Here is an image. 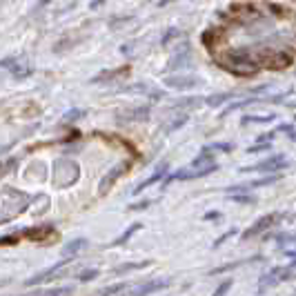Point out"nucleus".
I'll return each instance as SVG.
<instances>
[{"label":"nucleus","mask_w":296,"mask_h":296,"mask_svg":"<svg viewBox=\"0 0 296 296\" xmlns=\"http://www.w3.org/2000/svg\"><path fill=\"white\" fill-rule=\"evenodd\" d=\"M33 200H36V196H31V194L3 185V223H7L14 214H22Z\"/></svg>","instance_id":"f257e3e1"},{"label":"nucleus","mask_w":296,"mask_h":296,"mask_svg":"<svg viewBox=\"0 0 296 296\" xmlns=\"http://www.w3.org/2000/svg\"><path fill=\"white\" fill-rule=\"evenodd\" d=\"M80 178V165L74 158H56L52 165V183L56 187L65 189L78 183Z\"/></svg>","instance_id":"f03ea898"},{"label":"nucleus","mask_w":296,"mask_h":296,"mask_svg":"<svg viewBox=\"0 0 296 296\" xmlns=\"http://www.w3.org/2000/svg\"><path fill=\"white\" fill-rule=\"evenodd\" d=\"M289 165V160L283 154H274V156H267L265 160L256 163L252 167H241V172H267V174H281L283 170Z\"/></svg>","instance_id":"7ed1b4c3"},{"label":"nucleus","mask_w":296,"mask_h":296,"mask_svg":"<svg viewBox=\"0 0 296 296\" xmlns=\"http://www.w3.org/2000/svg\"><path fill=\"white\" fill-rule=\"evenodd\" d=\"M283 219H285V214H281V212H272V214H267V216H261V219L256 221L254 225L249 227V230L243 232V238H254V236H259V234L272 230V227H274L276 223H281Z\"/></svg>","instance_id":"20e7f679"},{"label":"nucleus","mask_w":296,"mask_h":296,"mask_svg":"<svg viewBox=\"0 0 296 296\" xmlns=\"http://www.w3.org/2000/svg\"><path fill=\"white\" fill-rule=\"evenodd\" d=\"M149 116H152V105H136V107L116 111L114 118L116 122H145L149 120Z\"/></svg>","instance_id":"39448f33"},{"label":"nucleus","mask_w":296,"mask_h":296,"mask_svg":"<svg viewBox=\"0 0 296 296\" xmlns=\"http://www.w3.org/2000/svg\"><path fill=\"white\" fill-rule=\"evenodd\" d=\"M287 278H292V267H272L259 278V289L265 292L267 287H274L278 283L287 281Z\"/></svg>","instance_id":"423d86ee"},{"label":"nucleus","mask_w":296,"mask_h":296,"mask_svg":"<svg viewBox=\"0 0 296 296\" xmlns=\"http://www.w3.org/2000/svg\"><path fill=\"white\" fill-rule=\"evenodd\" d=\"M3 69H7L16 80H25V78H29L33 74V67L29 63H25V60L16 58V56H5L3 58Z\"/></svg>","instance_id":"0eeeda50"},{"label":"nucleus","mask_w":296,"mask_h":296,"mask_svg":"<svg viewBox=\"0 0 296 296\" xmlns=\"http://www.w3.org/2000/svg\"><path fill=\"white\" fill-rule=\"evenodd\" d=\"M130 167H132V163L130 160H125V163H118V165H114L111 167V170L107 172V174H105L103 178H100V183H98V194H107L111 187H114V183L118 181L120 176H125L127 172H130Z\"/></svg>","instance_id":"6e6552de"},{"label":"nucleus","mask_w":296,"mask_h":296,"mask_svg":"<svg viewBox=\"0 0 296 296\" xmlns=\"http://www.w3.org/2000/svg\"><path fill=\"white\" fill-rule=\"evenodd\" d=\"M165 87L170 89H176V92H183V89H192V87H198L200 78L198 76H187V74H174V76H165Z\"/></svg>","instance_id":"1a4fd4ad"},{"label":"nucleus","mask_w":296,"mask_h":296,"mask_svg":"<svg viewBox=\"0 0 296 296\" xmlns=\"http://www.w3.org/2000/svg\"><path fill=\"white\" fill-rule=\"evenodd\" d=\"M167 172H170V163H167V160H160V165L154 170V174H152V176H147V178H145V181L138 183V185L134 187V192H132V194H136V196H138V194L145 192V189H147V187H152L154 183L165 181V178H167Z\"/></svg>","instance_id":"9d476101"},{"label":"nucleus","mask_w":296,"mask_h":296,"mask_svg":"<svg viewBox=\"0 0 296 296\" xmlns=\"http://www.w3.org/2000/svg\"><path fill=\"white\" fill-rule=\"evenodd\" d=\"M192 63V49H189L187 43H183L181 49H176V54L170 58V63H167V69L170 71H176V69H185Z\"/></svg>","instance_id":"9b49d317"},{"label":"nucleus","mask_w":296,"mask_h":296,"mask_svg":"<svg viewBox=\"0 0 296 296\" xmlns=\"http://www.w3.org/2000/svg\"><path fill=\"white\" fill-rule=\"evenodd\" d=\"M67 265V259H63L60 263H56V265H52V267H47V270H43L40 274H36V276H31V278H27L25 281V285L27 287H31V285H40V283H47V281H52V278L58 274L60 270Z\"/></svg>","instance_id":"f8f14e48"},{"label":"nucleus","mask_w":296,"mask_h":296,"mask_svg":"<svg viewBox=\"0 0 296 296\" xmlns=\"http://www.w3.org/2000/svg\"><path fill=\"white\" fill-rule=\"evenodd\" d=\"M130 74V67H116V69H103L100 74H96L92 78V85H98V82H111V80H116V78H120V76H127Z\"/></svg>","instance_id":"ddd939ff"},{"label":"nucleus","mask_w":296,"mask_h":296,"mask_svg":"<svg viewBox=\"0 0 296 296\" xmlns=\"http://www.w3.org/2000/svg\"><path fill=\"white\" fill-rule=\"evenodd\" d=\"M170 285V281H147V283H143V285H138L136 289H132L127 296H149V294H154V292H158V289H163Z\"/></svg>","instance_id":"4468645a"},{"label":"nucleus","mask_w":296,"mask_h":296,"mask_svg":"<svg viewBox=\"0 0 296 296\" xmlns=\"http://www.w3.org/2000/svg\"><path fill=\"white\" fill-rule=\"evenodd\" d=\"M194 170H214V167H219L216 165V160H214V152H209V149H200V154L194 158V163H192Z\"/></svg>","instance_id":"2eb2a0df"},{"label":"nucleus","mask_w":296,"mask_h":296,"mask_svg":"<svg viewBox=\"0 0 296 296\" xmlns=\"http://www.w3.org/2000/svg\"><path fill=\"white\" fill-rule=\"evenodd\" d=\"M87 247V238H74L63 247V259H74Z\"/></svg>","instance_id":"dca6fc26"},{"label":"nucleus","mask_w":296,"mask_h":296,"mask_svg":"<svg viewBox=\"0 0 296 296\" xmlns=\"http://www.w3.org/2000/svg\"><path fill=\"white\" fill-rule=\"evenodd\" d=\"M138 230H143V225H141V223H132V225L127 227V230L122 232L118 238H114V241H111V247H118V245H125V243L130 241V238H132V236H134V234H136Z\"/></svg>","instance_id":"f3484780"},{"label":"nucleus","mask_w":296,"mask_h":296,"mask_svg":"<svg viewBox=\"0 0 296 296\" xmlns=\"http://www.w3.org/2000/svg\"><path fill=\"white\" fill-rule=\"evenodd\" d=\"M85 116H87V109H80V107H71L69 111H65V114H63V118H60V122H63V125H74L76 120L85 118Z\"/></svg>","instance_id":"a211bd4d"},{"label":"nucleus","mask_w":296,"mask_h":296,"mask_svg":"<svg viewBox=\"0 0 296 296\" xmlns=\"http://www.w3.org/2000/svg\"><path fill=\"white\" fill-rule=\"evenodd\" d=\"M52 234H54L52 225H43V227H33V230H25V236L33 238V241H43V238L52 236Z\"/></svg>","instance_id":"6ab92c4d"},{"label":"nucleus","mask_w":296,"mask_h":296,"mask_svg":"<svg viewBox=\"0 0 296 296\" xmlns=\"http://www.w3.org/2000/svg\"><path fill=\"white\" fill-rule=\"evenodd\" d=\"M276 118V114H265V116H254V114H245L243 116V125H263V122H272Z\"/></svg>","instance_id":"aec40b11"},{"label":"nucleus","mask_w":296,"mask_h":296,"mask_svg":"<svg viewBox=\"0 0 296 296\" xmlns=\"http://www.w3.org/2000/svg\"><path fill=\"white\" fill-rule=\"evenodd\" d=\"M205 103L203 96H187V98H178L176 100V107H200V105Z\"/></svg>","instance_id":"412c9836"},{"label":"nucleus","mask_w":296,"mask_h":296,"mask_svg":"<svg viewBox=\"0 0 296 296\" xmlns=\"http://www.w3.org/2000/svg\"><path fill=\"white\" fill-rule=\"evenodd\" d=\"M230 98H232V94H227V92H223V94H212V96L205 98V103H207L209 107H219V105L227 103Z\"/></svg>","instance_id":"4be33fe9"},{"label":"nucleus","mask_w":296,"mask_h":296,"mask_svg":"<svg viewBox=\"0 0 296 296\" xmlns=\"http://www.w3.org/2000/svg\"><path fill=\"white\" fill-rule=\"evenodd\" d=\"M227 198L230 200H236V203H245V205H254L256 203V196L254 194H249V192H245V194H227Z\"/></svg>","instance_id":"5701e85b"},{"label":"nucleus","mask_w":296,"mask_h":296,"mask_svg":"<svg viewBox=\"0 0 296 296\" xmlns=\"http://www.w3.org/2000/svg\"><path fill=\"white\" fill-rule=\"evenodd\" d=\"M152 265L149 261H143V263H127L122 267H116V274H127V272H134V270H143V267Z\"/></svg>","instance_id":"b1692460"},{"label":"nucleus","mask_w":296,"mask_h":296,"mask_svg":"<svg viewBox=\"0 0 296 296\" xmlns=\"http://www.w3.org/2000/svg\"><path fill=\"white\" fill-rule=\"evenodd\" d=\"M205 149H209V152H234V143H209L205 145Z\"/></svg>","instance_id":"393cba45"},{"label":"nucleus","mask_w":296,"mask_h":296,"mask_svg":"<svg viewBox=\"0 0 296 296\" xmlns=\"http://www.w3.org/2000/svg\"><path fill=\"white\" fill-rule=\"evenodd\" d=\"M181 36V29H176V27H170V29L165 31V36L160 38V45H163V47H167V45H170V40H174V38H178Z\"/></svg>","instance_id":"a878e982"},{"label":"nucleus","mask_w":296,"mask_h":296,"mask_svg":"<svg viewBox=\"0 0 296 296\" xmlns=\"http://www.w3.org/2000/svg\"><path fill=\"white\" fill-rule=\"evenodd\" d=\"M74 289L71 287H56V289H47V292H43L40 296H71Z\"/></svg>","instance_id":"bb28decb"},{"label":"nucleus","mask_w":296,"mask_h":296,"mask_svg":"<svg viewBox=\"0 0 296 296\" xmlns=\"http://www.w3.org/2000/svg\"><path fill=\"white\" fill-rule=\"evenodd\" d=\"M187 122V114H181V116H176L174 120H172V125H167V132H176V130H181L183 125Z\"/></svg>","instance_id":"cd10ccee"},{"label":"nucleus","mask_w":296,"mask_h":296,"mask_svg":"<svg viewBox=\"0 0 296 296\" xmlns=\"http://www.w3.org/2000/svg\"><path fill=\"white\" fill-rule=\"evenodd\" d=\"M100 272L98 270H82L80 274H78V281L80 283H87V281H94V278H98Z\"/></svg>","instance_id":"c85d7f7f"},{"label":"nucleus","mask_w":296,"mask_h":296,"mask_svg":"<svg viewBox=\"0 0 296 296\" xmlns=\"http://www.w3.org/2000/svg\"><path fill=\"white\" fill-rule=\"evenodd\" d=\"M120 289H125V283H116V285H109V287H103L100 289V296H111V294H118Z\"/></svg>","instance_id":"c756f323"},{"label":"nucleus","mask_w":296,"mask_h":296,"mask_svg":"<svg viewBox=\"0 0 296 296\" xmlns=\"http://www.w3.org/2000/svg\"><path fill=\"white\" fill-rule=\"evenodd\" d=\"M11 170H18V158H16V156H14V158H7L3 163V176H7Z\"/></svg>","instance_id":"7c9ffc66"},{"label":"nucleus","mask_w":296,"mask_h":296,"mask_svg":"<svg viewBox=\"0 0 296 296\" xmlns=\"http://www.w3.org/2000/svg\"><path fill=\"white\" fill-rule=\"evenodd\" d=\"M230 287H232V278H227V281H223L219 287H216V292L212 294V296H225L227 292H230Z\"/></svg>","instance_id":"2f4dec72"},{"label":"nucleus","mask_w":296,"mask_h":296,"mask_svg":"<svg viewBox=\"0 0 296 296\" xmlns=\"http://www.w3.org/2000/svg\"><path fill=\"white\" fill-rule=\"evenodd\" d=\"M149 205H152V200H138V203H132L130 207H127V212H143V209H147Z\"/></svg>","instance_id":"473e14b6"},{"label":"nucleus","mask_w":296,"mask_h":296,"mask_svg":"<svg viewBox=\"0 0 296 296\" xmlns=\"http://www.w3.org/2000/svg\"><path fill=\"white\" fill-rule=\"evenodd\" d=\"M234 234H236V227H234V230H230V232H225V234H223V236L216 238V241H214V247H221V245L225 243V241H230V238L234 236Z\"/></svg>","instance_id":"72a5a7b5"},{"label":"nucleus","mask_w":296,"mask_h":296,"mask_svg":"<svg viewBox=\"0 0 296 296\" xmlns=\"http://www.w3.org/2000/svg\"><path fill=\"white\" fill-rule=\"evenodd\" d=\"M276 241H278V245L287 247L289 243H294V236H292V234H278V238H276Z\"/></svg>","instance_id":"f704fd0d"},{"label":"nucleus","mask_w":296,"mask_h":296,"mask_svg":"<svg viewBox=\"0 0 296 296\" xmlns=\"http://www.w3.org/2000/svg\"><path fill=\"white\" fill-rule=\"evenodd\" d=\"M274 136H276V130H274V132H267V134H261V136L256 138V141H259V143H263V145H270V143H272V138H274Z\"/></svg>","instance_id":"c9c22d12"},{"label":"nucleus","mask_w":296,"mask_h":296,"mask_svg":"<svg viewBox=\"0 0 296 296\" xmlns=\"http://www.w3.org/2000/svg\"><path fill=\"white\" fill-rule=\"evenodd\" d=\"M276 132H283V134H287V136H289V134L294 132V125H289V122H287V125H278Z\"/></svg>","instance_id":"e433bc0d"},{"label":"nucleus","mask_w":296,"mask_h":296,"mask_svg":"<svg viewBox=\"0 0 296 296\" xmlns=\"http://www.w3.org/2000/svg\"><path fill=\"white\" fill-rule=\"evenodd\" d=\"M0 243H3V245H11V243H18V236H3V238H0Z\"/></svg>","instance_id":"4c0bfd02"},{"label":"nucleus","mask_w":296,"mask_h":296,"mask_svg":"<svg viewBox=\"0 0 296 296\" xmlns=\"http://www.w3.org/2000/svg\"><path fill=\"white\" fill-rule=\"evenodd\" d=\"M107 3V0H92V3H89V9H98L100 5H105Z\"/></svg>","instance_id":"58836bf2"},{"label":"nucleus","mask_w":296,"mask_h":296,"mask_svg":"<svg viewBox=\"0 0 296 296\" xmlns=\"http://www.w3.org/2000/svg\"><path fill=\"white\" fill-rule=\"evenodd\" d=\"M219 216H221L219 212H209V214H205L203 219H205V221H216V219H219Z\"/></svg>","instance_id":"ea45409f"},{"label":"nucleus","mask_w":296,"mask_h":296,"mask_svg":"<svg viewBox=\"0 0 296 296\" xmlns=\"http://www.w3.org/2000/svg\"><path fill=\"white\" fill-rule=\"evenodd\" d=\"M170 3H176V0H158V7H167Z\"/></svg>","instance_id":"a19ab883"},{"label":"nucleus","mask_w":296,"mask_h":296,"mask_svg":"<svg viewBox=\"0 0 296 296\" xmlns=\"http://www.w3.org/2000/svg\"><path fill=\"white\" fill-rule=\"evenodd\" d=\"M289 267H292V270L296 267V252H292V263H289Z\"/></svg>","instance_id":"79ce46f5"},{"label":"nucleus","mask_w":296,"mask_h":296,"mask_svg":"<svg viewBox=\"0 0 296 296\" xmlns=\"http://www.w3.org/2000/svg\"><path fill=\"white\" fill-rule=\"evenodd\" d=\"M289 141H296V132H292V134H289Z\"/></svg>","instance_id":"37998d69"}]
</instances>
